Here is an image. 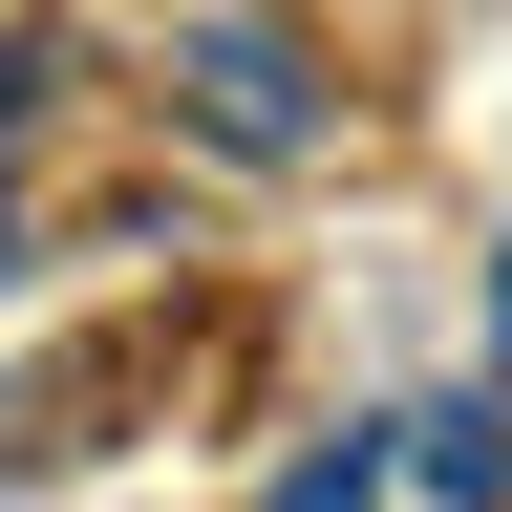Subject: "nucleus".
<instances>
[{
    "label": "nucleus",
    "instance_id": "obj_1",
    "mask_svg": "<svg viewBox=\"0 0 512 512\" xmlns=\"http://www.w3.org/2000/svg\"><path fill=\"white\" fill-rule=\"evenodd\" d=\"M171 86H192V128H214L235 171H299V150H320V86H299V43H278V22H192Z\"/></svg>",
    "mask_w": 512,
    "mask_h": 512
},
{
    "label": "nucleus",
    "instance_id": "obj_2",
    "mask_svg": "<svg viewBox=\"0 0 512 512\" xmlns=\"http://www.w3.org/2000/svg\"><path fill=\"white\" fill-rule=\"evenodd\" d=\"M406 470H427L448 512H491V491H512V406H427V448H406Z\"/></svg>",
    "mask_w": 512,
    "mask_h": 512
},
{
    "label": "nucleus",
    "instance_id": "obj_3",
    "mask_svg": "<svg viewBox=\"0 0 512 512\" xmlns=\"http://www.w3.org/2000/svg\"><path fill=\"white\" fill-rule=\"evenodd\" d=\"M256 512H384V448H363V427H342V448H299V470L256 491Z\"/></svg>",
    "mask_w": 512,
    "mask_h": 512
},
{
    "label": "nucleus",
    "instance_id": "obj_4",
    "mask_svg": "<svg viewBox=\"0 0 512 512\" xmlns=\"http://www.w3.org/2000/svg\"><path fill=\"white\" fill-rule=\"evenodd\" d=\"M22 107H43V43H0V150H22Z\"/></svg>",
    "mask_w": 512,
    "mask_h": 512
},
{
    "label": "nucleus",
    "instance_id": "obj_5",
    "mask_svg": "<svg viewBox=\"0 0 512 512\" xmlns=\"http://www.w3.org/2000/svg\"><path fill=\"white\" fill-rule=\"evenodd\" d=\"M491 363H512V256H491Z\"/></svg>",
    "mask_w": 512,
    "mask_h": 512
}]
</instances>
